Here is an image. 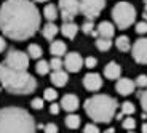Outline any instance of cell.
Listing matches in <instances>:
<instances>
[{
	"label": "cell",
	"mask_w": 147,
	"mask_h": 133,
	"mask_svg": "<svg viewBox=\"0 0 147 133\" xmlns=\"http://www.w3.org/2000/svg\"><path fill=\"white\" fill-rule=\"evenodd\" d=\"M43 98H34L32 101H30V106L34 107V109H37V111H40L42 107H43Z\"/></svg>",
	"instance_id": "cell-34"
},
{
	"label": "cell",
	"mask_w": 147,
	"mask_h": 133,
	"mask_svg": "<svg viewBox=\"0 0 147 133\" xmlns=\"http://www.w3.org/2000/svg\"><path fill=\"white\" fill-rule=\"evenodd\" d=\"M50 69L51 71H59V69H63V59L61 58H56V56H53L51 61H50Z\"/></svg>",
	"instance_id": "cell-31"
},
{
	"label": "cell",
	"mask_w": 147,
	"mask_h": 133,
	"mask_svg": "<svg viewBox=\"0 0 147 133\" xmlns=\"http://www.w3.org/2000/svg\"><path fill=\"white\" fill-rule=\"evenodd\" d=\"M42 55H43V52H42V47L37 43H30L29 47H27V56L32 59H40Z\"/></svg>",
	"instance_id": "cell-23"
},
{
	"label": "cell",
	"mask_w": 147,
	"mask_h": 133,
	"mask_svg": "<svg viewBox=\"0 0 147 133\" xmlns=\"http://www.w3.org/2000/svg\"><path fill=\"white\" fill-rule=\"evenodd\" d=\"M134 31H136V34H141V35L147 34V22H146V21L138 22V24H136V27H134Z\"/></svg>",
	"instance_id": "cell-33"
},
{
	"label": "cell",
	"mask_w": 147,
	"mask_h": 133,
	"mask_svg": "<svg viewBox=\"0 0 147 133\" xmlns=\"http://www.w3.org/2000/svg\"><path fill=\"white\" fill-rule=\"evenodd\" d=\"M134 85L139 87V88H146V87H147V75H146V74L138 75L136 80H134Z\"/></svg>",
	"instance_id": "cell-32"
},
{
	"label": "cell",
	"mask_w": 147,
	"mask_h": 133,
	"mask_svg": "<svg viewBox=\"0 0 147 133\" xmlns=\"http://www.w3.org/2000/svg\"><path fill=\"white\" fill-rule=\"evenodd\" d=\"M118 101L109 95H93L85 101V112L94 124H109L115 117Z\"/></svg>",
	"instance_id": "cell-4"
},
{
	"label": "cell",
	"mask_w": 147,
	"mask_h": 133,
	"mask_svg": "<svg viewBox=\"0 0 147 133\" xmlns=\"http://www.w3.org/2000/svg\"><path fill=\"white\" fill-rule=\"evenodd\" d=\"M94 27H96V26H94V21H91V19H85V22L82 24V31H83V34L98 37V34H96Z\"/></svg>",
	"instance_id": "cell-24"
},
{
	"label": "cell",
	"mask_w": 147,
	"mask_h": 133,
	"mask_svg": "<svg viewBox=\"0 0 147 133\" xmlns=\"http://www.w3.org/2000/svg\"><path fill=\"white\" fill-rule=\"evenodd\" d=\"M142 19H144V21L147 22V13H142Z\"/></svg>",
	"instance_id": "cell-42"
},
{
	"label": "cell",
	"mask_w": 147,
	"mask_h": 133,
	"mask_svg": "<svg viewBox=\"0 0 147 133\" xmlns=\"http://www.w3.org/2000/svg\"><path fill=\"white\" fill-rule=\"evenodd\" d=\"M102 85H104L102 77L99 74H96V72H88L83 77V87L88 92H98V90L102 88Z\"/></svg>",
	"instance_id": "cell-11"
},
{
	"label": "cell",
	"mask_w": 147,
	"mask_h": 133,
	"mask_svg": "<svg viewBox=\"0 0 147 133\" xmlns=\"http://www.w3.org/2000/svg\"><path fill=\"white\" fill-rule=\"evenodd\" d=\"M0 83L13 95H29L37 88V80L27 71H16L5 64H0Z\"/></svg>",
	"instance_id": "cell-3"
},
{
	"label": "cell",
	"mask_w": 147,
	"mask_h": 133,
	"mask_svg": "<svg viewBox=\"0 0 147 133\" xmlns=\"http://www.w3.org/2000/svg\"><path fill=\"white\" fill-rule=\"evenodd\" d=\"M66 52H67V45L63 40H53L51 45H50V53L56 58H61L63 55H66Z\"/></svg>",
	"instance_id": "cell-18"
},
{
	"label": "cell",
	"mask_w": 147,
	"mask_h": 133,
	"mask_svg": "<svg viewBox=\"0 0 147 133\" xmlns=\"http://www.w3.org/2000/svg\"><path fill=\"white\" fill-rule=\"evenodd\" d=\"M50 80L55 87H66L67 80H69V74L66 71L59 69V71H53L51 75H50Z\"/></svg>",
	"instance_id": "cell-16"
},
{
	"label": "cell",
	"mask_w": 147,
	"mask_h": 133,
	"mask_svg": "<svg viewBox=\"0 0 147 133\" xmlns=\"http://www.w3.org/2000/svg\"><path fill=\"white\" fill-rule=\"evenodd\" d=\"M115 45L120 52H129L131 50V40L126 35H118L117 40H115Z\"/></svg>",
	"instance_id": "cell-21"
},
{
	"label": "cell",
	"mask_w": 147,
	"mask_h": 133,
	"mask_svg": "<svg viewBox=\"0 0 147 133\" xmlns=\"http://www.w3.org/2000/svg\"><path fill=\"white\" fill-rule=\"evenodd\" d=\"M59 106L63 107L64 111H67L70 114V112L77 111L78 106H80V100H78L77 95H74V93H67V95H64L63 98H61V104Z\"/></svg>",
	"instance_id": "cell-13"
},
{
	"label": "cell",
	"mask_w": 147,
	"mask_h": 133,
	"mask_svg": "<svg viewBox=\"0 0 147 133\" xmlns=\"http://www.w3.org/2000/svg\"><path fill=\"white\" fill-rule=\"evenodd\" d=\"M34 2H48V0H34Z\"/></svg>",
	"instance_id": "cell-44"
},
{
	"label": "cell",
	"mask_w": 147,
	"mask_h": 133,
	"mask_svg": "<svg viewBox=\"0 0 147 133\" xmlns=\"http://www.w3.org/2000/svg\"><path fill=\"white\" fill-rule=\"evenodd\" d=\"M136 95H138V98H139V101H141V106H142L144 112L147 114V90H139Z\"/></svg>",
	"instance_id": "cell-30"
},
{
	"label": "cell",
	"mask_w": 147,
	"mask_h": 133,
	"mask_svg": "<svg viewBox=\"0 0 147 133\" xmlns=\"http://www.w3.org/2000/svg\"><path fill=\"white\" fill-rule=\"evenodd\" d=\"M141 130H142V133H147V122L142 124V127H141Z\"/></svg>",
	"instance_id": "cell-40"
},
{
	"label": "cell",
	"mask_w": 147,
	"mask_h": 133,
	"mask_svg": "<svg viewBox=\"0 0 147 133\" xmlns=\"http://www.w3.org/2000/svg\"><path fill=\"white\" fill-rule=\"evenodd\" d=\"M35 71H37V74L47 75L51 69H50V64H48V61H45V59H40V61L37 63V66H35Z\"/></svg>",
	"instance_id": "cell-26"
},
{
	"label": "cell",
	"mask_w": 147,
	"mask_h": 133,
	"mask_svg": "<svg viewBox=\"0 0 147 133\" xmlns=\"http://www.w3.org/2000/svg\"><path fill=\"white\" fill-rule=\"evenodd\" d=\"M83 64L88 67V69H93V67H96V64H98V59L93 58V56H88L86 59H83Z\"/></svg>",
	"instance_id": "cell-36"
},
{
	"label": "cell",
	"mask_w": 147,
	"mask_h": 133,
	"mask_svg": "<svg viewBox=\"0 0 147 133\" xmlns=\"http://www.w3.org/2000/svg\"><path fill=\"white\" fill-rule=\"evenodd\" d=\"M104 75H106V79H109V80H117V79H120V75H121L120 64L115 63V61L107 63L106 67H104Z\"/></svg>",
	"instance_id": "cell-15"
},
{
	"label": "cell",
	"mask_w": 147,
	"mask_h": 133,
	"mask_svg": "<svg viewBox=\"0 0 147 133\" xmlns=\"http://www.w3.org/2000/svg\"><path fill=\"white\" fill-rule=\"evenodd\" d=\"M112 18L118 29H128L136 21V10L128 2H118L112 8Z\"/></svg>",
	"instance_id": "cell-5"
},
{
	"label": "cell",
	"mask_w": 147,
	"mask_h": 133,
	"mask_svg": "<svg viewBox=\"0 0 147 133\" xmlns=\"http://www.w3.org/2000/svg\"><path fill=\"white\" fill-rule=\"evenodd\" d=\"M110 47H112V39H104V37L96 39V48L99 52H107Z\"/></svg>",
	"instance_id": "cell-25"
},
{
	"label": "cell",
	"mask_w": 147,
	"mask_h": 133,
	"mask_svg": "<svg viewBox=\"0 0 147 133\" xmlns=\"http://www.w3.org/2000/svg\"><path fill=\"white\" fill-rule=\"evenodd\" d=\"M134 111H136V107H134V104L131 101H125V103L121 104V114H123V117L134 114Z\"/></svg>",
	"instance_id": "cell-27"
},
{
	"label": "cell",
	"mask_w": 147,
	"mask_h": 133,
	"mask_svg": "<svg viewBox=\"0 0 147 133\" xmlns=\"http://www.w3.org/2000/svg\"><path fill=\"white\" fill-rule=\"evenodd\" d=\"M144 7H146V10H144V13H147V0L144 2Z\"/></svg>",
	"instance_id": "cell-43"
},
{
	"label": "cell",
	"mask_w": 147,
	"mask_h": 133,
	"mask_svg": "<svg viewBox=\"0 0 147 133\" xmlns=\"http://www.w3.org/2000/svg\"><path fill=\"white\" fill-rule=\"evenodd\" d=\"M64 122H66V127L70 130H77L78 127H80V115L77 114H72L70 112L69 115H67L66 119H64Z\"/></svg>",
	"instance_id": "cell-22"
},
{
	"label": "cell",
	"mask_w": 147,
	"mask_h": 133,
	"mask_svg": "<svg viewBox=\"0 0 147 133\" xmlns=\"http://www.w3.org/2000/svg\"><path fill=\"white\" fill-rule=\"evenodd\" d=\"M134 88H136V85H134V80H131V79H128V77H120V79H117L115 90H117L118 95H121V96H129L131 93H134Z\"/></svg>",
	"instance_id": "cell-12"
},
{
	"label": "cell",
	"mask_w": 147,
	"mask_h": 133,
	"mask_svg": "<svg viewBox=\"0 0 147 133\" xmlns=\"http://www.w3.org/2000/svg\"><path fill=\"white\" fill-rule=\"evenodd\" d=\"M40 22V11L30 0H5L0 7V31L11 40L30 39Z\"/></svg>",
	"instance_id": "cell-1"
},
{
	"label": "cell",
	"mask_w": 147,
	"mask_h": 133,
	"mask_svg": "<svg viewBox=\"0 0 147 133\" xmlns=\"http://www.w3.org/2000/svg\"><path fill=\"white\" fill-rule=\"evenodd\" d=\"M58 98V92H56L55 88H47L43 92V100L50 101V103H53V101Z\"/></svg>",
	"instance_id": "cell-29"
},
{
	"label": "cell",
	"mask_w": 147,
	"mask_h": 133,
	"mask_svg": "<svg viewBox=\"0 0 147 133\" xmlns=\"http://www.w3.org/2000/svg\"><path fill=\"white\" fill-rule=\"evenodd\" d=\"M59 111H61V106H59L58 103H55V101H53L51 106H50V112H51L53 115H58V114H59Z\"/></svg>",
	"instance_id": "cell-38"
},
{
	"label": "cell",
	"mask_w": 147,
	"mask_h": 133,
	"mask_svg": "<svg viewBox=\"0 0 147 133\" xmlns=\"http://www.w3.org/2000/svg\"><path fill=\"white\" fill-rule=\"evenodd\" d=\"M5 48H7V42H5V39L2 37V35H0V53L3 52Z\"/></svg>",
	"instance_id": "cell-39"
},
{
	"label": "cell",
	"mask_w": 147,
	"mask_h": 133,
	"mask_svg": "<svg viewBox=\"0 0 147 133\" xmlns=\"http://www.w3.org/2000/svg\"><path fill=\"white\" fill-rule=\"evenodd\" d=\"M80 13L86 19L94 21V18L99 16V13L106 8V0H78Z\"/></svg>",
	"instance_id": "cell-7"
},
{
	"label": "cell",
	"mask_w": 147,
	"mask_h": 133,
	"mask_svg": "<svg viewBox=\"0 0 147 133\" xmlns=\"http://www.w3.org/2000/svg\"><path fill=\"white\" fill-rule=\"evenodd\" d=\"M34 117L22 107L8 106L0 109V133H35Z\"/></svg>",
	"instance_id": "cell-2"
},
{
	"label": "cell",
	"mask_w": 147,
	"mask_h": 133,
	"mask_svg": "<svg viewBox=\"0 0 147 133\" xmlns=\"http://www.w3.org/2000/svg\"><path fill=\"white\" fill-rule=\"evenodd\" d=\"M98 37H104V39H112L115 35V26L109 21H102L99 22V26L94 27Z\"/></svg>",
	"instance_id": "cell-14"
},
{
	"label": "cell",
	"mask_w": 147,
	"mask_h": 133,
	"mask_svg": "<svg viewBox=\"0 0 147 133\" xmlns=\"http://www.w3.org/2000/svg\"><path fill=\"white\" fill-rule=\"evenodd\" d=\"M58 32H59V27L56 26L55 22H47L43 26V29H42V34H43V37L47 40H55Z\"/></svg>",
	"instance_id": "cell-19"
},
{
	"label": "cell",
	"mask_w": 147,
	"mask_h": 133,
	"mask_svg": "<svg viewBox=\"0 0 147 133\" xmlns=\"http://www.w3.org/2000/svg\"><path fill=\"white\" fill-rule=\"evenodd\" d=\"M0 90H2V87H0Z\"/></svg>",
	"instance_id": "cell-46"
},
{
	"label": "cell",
	"mask_w": 147,
	"mask_h": 133,
	"mask_svg": "<svg viewBox=\"0 0 147 133\" xmlns=\"http://www.w3.org/2000/svg\"><path fill=\"white\" fill-rule=\"evenodd\" d=\"M63 67H66L67 72H78V71L83 67V58L80 56V53L77 52H70L66 55V58H64L63 61Z\"/></svg>",
	"instance_id": "cell-10"
},
{
	"label": "cell",
	"mask_w": 147,
	"mask_h": 133,
	"mask_svg": "<svg viewBox=\"0 0 147 133\" xmlns=\"http://www.w3.org/2000/svg\"><path fill=\"white\" fill-rule=\"evenodd\" d=\"M29 56L27 53L21 52V50H10L8 55L5 56V66L11 67L16 71H27L29 67Z\"/></svg>",
	"instance_id": "cell-6"
},
{
	"label": "cell",
	"mask_w": 147,
	"mask_h": 133,
	"mask_svg": "<svg viewBox=\"0 0 147 133\" xmlns=\"http://www.w3.org/2000/svg\"><path fill=\"white\" fill-rule=\"evenodd\" d=\"M104 133H115V128H114V127H112V128H107Z\"/></svg>",
	"instance_id": "cell-41"
},
{
	"label": "cell",
	"mask_w": 147,
	"mask_h": 133,
	"mask_svg": "<svg viewBox=\"0 0 147 133\" xmlns=\"http://www.w3.org/2000/svg\"><path fill=\"white\" fill-rule=\"evenodd\" d=\"M133 59L139 64H147V37L138 39L131 47Z\"/></svg>",
	"instance_id": "cell-9"
},
{
	"label": "cell",
	"mask_w": 147,
	"mask_h": 133,
	"mask_svg": "<svg viewBox=\"0 0 147 133\" xmlns=\"http://www.w3.org/2000/svg\"><path fill=\"white\" fill-rule=\"evenodd\" d=\"M83 133H99V128L96 124H86L83 127Z\"/></svg>",
	"instance_id": "cell-35"
},
{
	"label": "cell",
	"mask_w": 147,
	"mask_h": 133,
	"mask_svg": "<svg viewBox=\"0 0 147 133\" xmlns=\"http://www.w3.org/2000/svg\"><path fill=\"white\" fill-rule=\"evenodd\" d=\"M128 133H134V132H128Z\"/></svg>",
	"instance_id": "cell-45"
},
{
	"label": "cell",
	"mask_w": 147,
	"mask_h": 133,
	"mask_svg": "<svg viewBox=\"0 0 147 133\" xmlns=\"http://www.w3.org/2000/svg\"><path fill=\"white\" fill-rule=\"evenodd\" d=\"M121 127L125 130H128V132H133V130L136 128V120L133 117H125L121 119Z\"/></svg>",
	"instance_id": "cell-28"
},
{
	"label": "cell",
	"mask_w": 147,
	"mask_h": 133,
	"mask_svg": "<svg viewBox=\"0 0 147 133\" xmlns=\"http://www.w3.org/2000/svg\"><path fill=\"white\" fill-rule=\"evenodd\" d=\"M59 11H61V18L64 22L74 21V18L80 13V5L78 0H59Z\"/></svg>",
	"instance_id": "cell-8"
},
{
	"label": "cell",
	"mask_w": 147,
	"mask_h": 133,
	"mask_svg": "<svg viewBox=\"0 0 147 133\" xmlns=\"http://www.w3.org/2000/svg\"><path fill=\"white\" fill-rule=\"evenodd\" d=\"M78 32V26L75 24L74 21H67V22H63V26H61V34H63L66 39H75Z\"/></svg>",
	"instance_id": "cell-17"
},
{
	"label": "cell",
	"mask_w": 147,
	"mask_h": 133,
	"mask_svg": "<svg viewBox=\"0 0 147 133\" xmlns=\"http://www.w3.org/2000/svg\"><path fill=\"white\" fill-rule=\"evenodd\" d=\"M43 16L47 18L48 22H53L56 18L59 16V11H58V7L53 3H48L47 7L43 8Z\"/></svg>",
	"instance_id": "cell-20"
},
{
	"label": "cell",
	"mask_w": 147,
	"mask_h": 133,
	"mask_svg": "<svg viewBox=\"0 0 147 133\" xmlns=\"http://www.w3.org/2000/svg\"><path fill=\"white\" fill-rule=\"evenodd\" d=\"M43 130L45 133H58V125L56 124H47V125H43Z\"/></svg>",
	"instance_id": "cell-37"
}]
</instances>
